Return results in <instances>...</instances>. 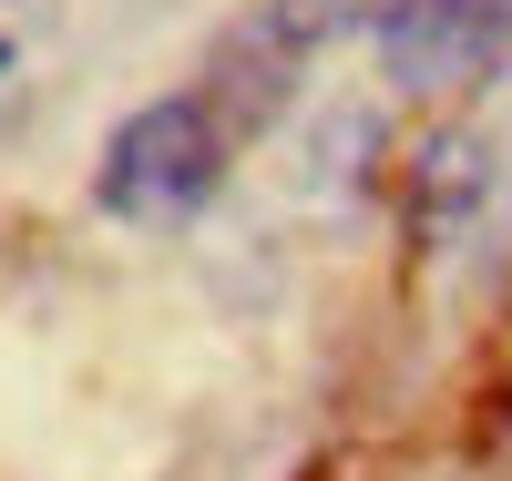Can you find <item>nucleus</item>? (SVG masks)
<instances>
[{
    "label": "nucleus",
    "mask_w": 512,
    "mask_h": 481,
    "mask_svg": "<svg viewBox=\"0 0 512 481\" xmlns=\"http://www.w3.org/2000/svg\"><path fill=\"white\" fill-rule=\"evenodd\" d=\"M226 144L236 134L216 123V103L164 93V103L113 123V144L93 164V205L113 215V226H185V215L226 185Z\"/></svg>",
    "instance_id": "1"
},
{
    "label": "nucleus",
    "mask_w": 512,
    "mask_h": 481,
    "mask_svg": "<svg viewBox=\"0 0 512 481\" xmlns=\"http://www.w3.org/2000/svg\"><path fill=\"white\" fill-rule=\"evenodd\" d=\"M379 62H390V93L410 103L482 93L512 62V0H400L379 21Z\"/></svg>",
    "instance_id": "2"
},
{
    "label": "nucleus",
    "mask_w": 512,
    "mask_h": 481,
    "mask_svg": "<svg viewBox=\"0 0 512 481\" xmlns=\"http://www.w3.org/2000/svg\"><path fill=\"white\" fill-rule=\"evenodd\" d=\"M482 205H492V144H482V134L441 123V134H420V144H410L400 215H410V236H420V246L472 236V215H482Z\"/></svg>",
    "instance_id": "3"
},
{
    "label": "nucleus",
    "mask_w": 512,
    "mask_h": 481,
    "mask_svg": "<svg viewBox=\"0 0 512 481\" xmlns=\"http://www.w3.org/2000/svg\"><path fill=\"white\" fill-rule=\"evenodd\" d=\"M297 72H308V52L256 11V21H236L226 41H216V123L226 134H256V123H277L287 113V93H297Z\"/></svg>",
    "instance_id": "4"
},
{
    "label": "nucleus",
    "mask_w": 512,
    "mask_h": 481,
    "mask_svg": "<svg viewBox=\"0 0 512 481\" xmlns=\"http://www.w3.org/2000/svg\"><path fill=\"white\" fill-rule=\"evenodd\" d=\"M400 0H267V21L297 41V52H328V41H349V31H379Z\"/></svg>",
    "instance_id": "5"
},
{
    "label": "nucleus",
    "mask_w": 512,
    "mask_h": 481,
    "mask_svg": "<svg viewBox=\"0 0 512 481\" xmlns=\"http://www.w3.org/2000/svg\"><path fill=\"white\" fill-rule=\"evenodd\" d=\"M0 72H11V41H0Z\"/></svg>",
    "instance_id": "6"
}]
</instances>
